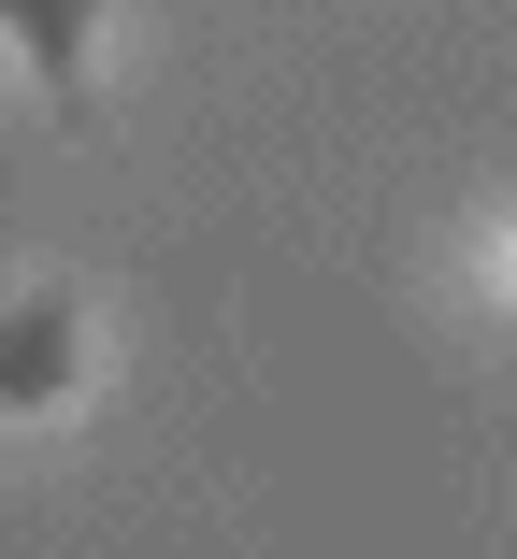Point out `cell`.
Masks as SVG:
<instances>
[{
	"label": "cell",
	"mask_w": 517,
	"mask_h": 559,
	"mask_svg": "<svg viewBox=\"0 0 517 559\" xmlns=\"http://www.w3.org/2000/svg\"><path fill=\"white\" fill-rule=\"evenodd\" d=\"M0 29L30 44L44 100H72V116H86V29H101V0H0Z\"/></svg>",
	"instance_id": "7a4b0ae2"
},
{
	"label": "cell",
	"mask_w": 517,
	"mask_h": 559,
	"mask_svg": "<svg viewBox=\"0 0 517 559\" xmlns=\"http://www.w3.org/2000/svg\"><path fill=\"white\" fill-rule=\"evenodd\" d=\"M86 388V301L72 287H0V416H58Z\"/></svg>",
	"instance_id": "6da1fadb"
}]
</instances>
